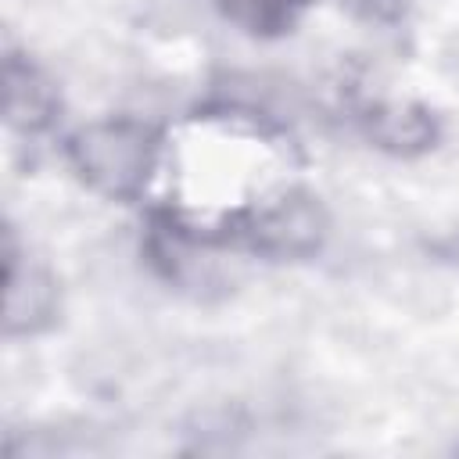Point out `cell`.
<instances>
[{"mask_svg": "<svg viewBox=\"0 0 459 459\" xmlns=\"http://www.w3.org/2000/svg\"><path fill=\"white\" fill-rule=\"evenodd\" d=\"M154 151V136L136 122H97L72 140V161L82 179L111 197H129L143 186Z\"/></svg>", "mask_w": 459, "mask_h": 459, "instance_id": "6da1fadb", "label": "cell"}, {"mask_svg": "<svg viewBox=\"0 0 459 459\" xmlns=\"http://www.w3.org/2000/svg\"><path fill=\"white\" fill-rule=\"evenodd\" d=\"M54 283L50 276L32 265L18 262L14 251H7V333H32L39 330L54 312Z\"/></svg>", "mask_w": 459, "mask_h": 459, "instance_id": "7a4b0ae2", "label": "cell"}, {"mask_svg": "<svg viewBox=\"0 0 459 459\" xmlns=\"http://www.w3.org/2000/svg\"><path fill=\"white\" fill-rule=\"evenodd\" d=\"M4 79H7V118H11V126H18L25 133L43 129L50 122V115H54L50 82L29 61H22L18 54L7 57Z\"/></svg>", "mask_w": 459, "mask_h": 459, "instance_id": "3957f363", "label": "cell"}, {"mask_svg": "<svg viewBox=\"0 0 459 459\" xmlns=\"http://www.w3.org/2000/svg\"><path fill=\"white\" fill-rule=\"evenodd\" d=\"M369 133L394 151H416L434 140V122L416 108H380L369 118Z\"/></svg>", "mask_w": 459, "mask_h": 459, "instance_id": "277c9868", "label": "cell"}, {"mask_svg": "<svg viewBox=\"0 0 459 459\" xmlns=\"http://www.w3.org/2000/svg\"><path fill=\"white\" fill-rule=\"evenodd\" d=\"M222 11L251 32H283L294 25L305 0H219Z\"/></svg>", "mask_w": 459, "mask_h": 459, "instance_id": "5b68a950", "label": "cell"}, {"mask_svg": "<svg viewBox=\"0 0 459 459\" xmlns=\"http://www.w3.org/2000/svg\"><path fill=\"white\" fill-rule=\"evenodd\" d=\"M344 4L366 22H394L405 7V0H344Z\"/></svg>", "mask_w": 459, "mask_h": 459, "instance_id": "8992f818", "label": "cell"}]
</instances>
